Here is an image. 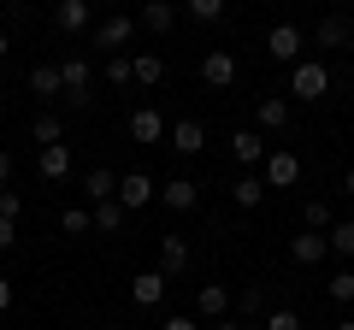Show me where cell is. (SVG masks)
Instances as JSON below:
<instances>
[{
	"label": "cell",
	"mask_w": 354,
	"mask_h": 330,
	"mask_svg": "<svg viewBox=\"0 0 354 330\" xmlns=\"http://www.w3.org/2000/svg\"><path fill=\"white\" fill-rule=\"evenodd\" d=\"M290 95H295V101H325V95H330V71L319 59H295L290 65Z\"/></svg>",
	"instance_id": "cell-2"
},
{
	"label": "cell",
	"mask_w": 354,
	"mask_h": 330,
	"mask_svg": "<svg viewBox=\"0 0 354 330\" xmlns=\"http://www.w3.org/2000/svg\"><path fill=\"white\" fill-rule=\"evenodd\" d=\"M95 230H124V206H118V195L95 206Z\"/></svg>",
	"instance_id": "cell-29"
},
{
	"label": "cell",
	"mask_w": 354,
	"mask_h": 330,
	"mask_svg": "<svg viewBox=\"0 0 354 330\" xmlns=\"http://www.w3.org/2000/svg\"><path fill=\"white\" fill-rule=\"evenodd\" d=\"M225 307H230V289H225V283H201V289H195V313H201L207 324L225 318Z\"/></svg>",
	"instance_id": "cell-18"
},
{
	"label": "cell",
	"mask_w": 354,
	"mask_h": 330,
	"mask_svg": "<svg viewBox=\"0 0 354 330\" xmlns=\"http://www.w3.org/2000/svg\"><path fill=\"white\" fill-rule=\"evenodd\" d=\"M36 171H41V183H59L65 171H71V148H65V142L41 148V153H36Z\"/></svg>",
	"instance_id": "cell-17"
},
{
	"label": "cell",
	"mask_w": 354,
	"mask_h": 330,
	"mask_svg": "<svg viewBox=\"0 0 354 330\" xmlns=\"http://www.w3.org/2000/svg\"><path fill=\"white\" fill-rule=\"evenodd\" d=\"M30 136H36V148H53V142H59L65 130H59V118H53V113H36V124H30Z\"/></svg>",
	"instance_id": "cell-27"
},
{
	"label": "cell",
	"mask_w": 354,
	"mask_h": 330,
	"mask_svg": "<svg viewBox=\"0 0 354 330\" xmlns=\"http://www.w3.org/2000/svg\"><path fill=\"white\" fill-rule=\"evenodd\" d=\"M348 41H354V18H348V12H319L313 48H348Z\"/></svg>",
	"instance_id": "cell-3"
},
{
	"label": "cell",
	"mask_w": 354,
	"mask_h": 330,
	"mask_svg": "<svg viewBox=\"0 0 354 330\" xmlns=\"http://www.w3.org/2000/svg\"><path fill=\"white\" fill-rule=\"evenodd\" d=\"M0 313H12V278H0Z\"/></svg>",
	"instance_id": "cell-39"
},
{
	"label": "cell",
	"mask_w": 354,
	"mask_h": 330,
	"mask_svg": "<svg viewBox=\"0 0 354 330\" xmlns=\"http://www.w3.org/2000/svg\"><path fill=\"white\" fill-rule=\"evenodd\" d=\"M236 307H242L248 318H254V313H266V289H260V283H248V289L236 295Z\"/></svg>",
	"instance_id": "cell-32"
},
{
	"label": "cell",
	"mask_w": 354,
	"mask_h": 330,
	"mask_svg": "<svg viewBox=\"0 0 354 330\" xmlns=\"http://www.w3.org/2000/svg\"><path fill=\"white\" fill-rule=\"evenodd\" d=\"M6 53H12V41H6V36H0V65H6Z\"/></svg>",
	"instance_id": "cell-42"
},
{
	"label": "cell",
	"mask_w": 354,
	"mask_h": 330,
	"mask_svg": "<svg viewBox=\"0 0 354 330\" xmlns=\"http://www.w3.org/2000/svg\"><path fill=\"white\" fill-rule=\"evenodd\" d=\"M266 330H301V313H290V307H278V313L266 318Z\"/></svg>",
	"instance_id": "cell-35"
},
{
	"label": "cell",
	"mask_w": 354,
	"mask_h": 330,
	"mask_svg": "<svg viewBox=\"0 0 354 330\" xmlns=\"http://www.w3.org/2000/svg\"><path fill=\"white\" fill-rule=\"evenodd\" d=\"M148 201H160V183H153L148 171L118 177V206H124V213H136V206H148Z\"/></svg>",
	"instance_id": "cell-5"
},
{
	"label": "cell",
	"mask_w": 354,
	"mask_h": 330,
	"mask_svg": "<svg viewBox=\"0 0 354 330\" xmlns=\"http://www.w3.org/2000/svg\"><path fill=\"white\" fill-rule=\"evenodd\" d=\"M183 266H189V242H183V236H160V271L177 278Z\"/></svg>",
	"instance_id": "cell-22"
},
{
	"label": "cell",
	"mask_w": 354,
	"mask_h": 330,
	"mask_svg": "<svg viewBox=\"0 0 354 330\" xmlns=\"http://www.w3.org/2000/svg\"><path fill=\"white\" fill-rule=\"evenodd\" d=\"M165 142H171L177 153H201V148H207V130L195 124V118H177V124L165 130Z\"/></svg>",
	"instance_id": "cell-16"
},
{
	"label": "cell",
	"mask_w": 354,
	"mask_h": 330,
	"mask_svg": "<svg viewBox=\"0 0 354 330\" xmlns=\"http://www.w3.org/2000/svg\"><path fill=\"white\" fill-rule=\"evenodd\" d=\"M6 183H12V153L0 148V189H6Z\"/></svg>",
	"instance_id": "cell-38"
},
{
	"label": "cell",
	"mask_w": 354,
	"mask_h": 330,
	"mask_svg": "<svg viewBox=\"0 0 354 330\" xmlns=\"http://www.w3.org/2000/svg\"><path fill=\"white\" fill-rule=\"evenodd\" d=\"M207 330H248V324H236V318H213Z\"/></svg>",
	"instance_id": "cell-40"
},
{
	"label": "cell",
	"mask_w": 354,
	"mask_h": 330,
	"mask_svg": "<svg viewBox=\"0 0 354 330\" xmlns=\"http://www.w3.org/2000/svg\"><path fill=\"white\" fill-rule=\"evenodd\" d=\"M342 195H348V201H354V165H348V177H342Z\"/></svg>",
	"instance_id": "cell-41"
},
{
	"label": "cell",
	"mask_w": 354,
	"mask_h": 330,
	"mask_svg": "<svg viewBox=\"0 0 354 330\" xmlns=\"http://www.w3.org/2000/svg\"><path fill=\"white\" fill-rule=\"evenodd\" d=\"M301 218H307V230H330V224H337L325 201H307V206H301Z\"/></svg>",
	"instance_id": "cell-31"
},
{
	"label": "cell",
	"mask_w": 354,
	"mask_h": 330,
	"mask_svg": "<svg viewBox=\"0 0 354 330\" xmlns=\"http://www.w3.org/2000/svg\"><path fill=\"white\" fill-rule=\"evenodd\" d=\"M106 83H130V53H113L106 59Z\"/></svg>",
	"instance_id": "cell-34"
},
{
	"label": "cell",
	"mask_w": 354,
	"mask_h": 330,
	"mask_svg": "<svg viewBox=\"0 0 354 330\" xmlns=\"http://www.w3.org/2000/svg\"><path fill=\"white\" fill-rule=\"evenodd\" d=\"M18 213H24V195H18V189H0V218H12V224H18Z\"/></svg>",
	"instance_id": "cell-33"
},
{
	"label": "cell",
	"mask_w": 354,
	"mask_h": 330,
	"mask_svg": "<svg viewBox=\"0 0 354 330\" xmlns=\"http://www.w3.org/2000/svg\"><path fill=\"white\" fill-rule=\"evenodd\" d=\"M301 30H295V24H272V36H266V53H272V59H278V65H295V59H301Z\"/></svg>",
	"instance_id": "cell-8"
},
{
	"label": "cell",
	"mask_w": 354,
	"mask_h": 330,
	"mask_svg": "<svg viewBox=\"0 0 354 330\" xmlns=\"http://www.w3.org/2000/svg\"><path fill=\"white\" fill-rule=\"evenodd\" d=\"M88 83H95V71H88V59H77V53H71V59H59V101L65 106H71V113H88V106H95V95H88Z\"/></svg>",
	"instance_id": "cell-1"
},
{
	"label": "cell",
	"mask_w": 354,
	"mask_h": 330,
	"mask_svg": "<svg viewBox=\"0 0 354 330\" xmlns=\"http://www.w3.org/2000/svg\"><path fill=\"white\" fill-rule=\"evenodd\" d=\"M59 230H65V236H88V230H95V206H65Z\"/></svg>",
	"instance_id": "cell-25"
},
{
	"label": "cell",
	"mask_w": 354,
	"mask_h": 330,
	"mask_svg": "<svg viewBox=\"0 0 354 330\" xmlns=\"http://www.w3.org/2000/svg\"><path fill=\"white\" fill-rule=\"evenodd\" d=\"M130 83L160 89V83H165V59H160V53H136V59H130Z\"/></svg>",
	"instance_id": "cell-19"
},
{
	"label": "cell",
	"mask_w": 354,
	"mask_h": 330,
	"mask_svg": "<svg viewBox=\"0 0 354 330\" xmlns=\"http://www.w3.org/2000/svg\"><path fill=\"white\" fill-rule=\"evenodd\" d=\"M183 6H189V18H195V24H218L230 0H183Z\"/></svg>",
	"instance_id": "cell-28"
},
{
	"label": "cell",
	"mask_w": 354,
	"mask_h": 330,
	"mask_svg": "<svg viewBox=\"0 0 354 330\" xmlns=\"http://www.w3.org/2000/svg\"><path fill=\"white\" fill-rule=\"evenodd\" d=\"M160 330H201V318H183V313H177V318H165Z\"/></svg>",
	"instance_id": "cell-37"
},
{
	"label": "cell",
	"mask_w": 354,
	"mask_h": 330,
	"mask_svg": "<svg viewBox=\"0 0 354 330\" xmlns=\"http://www.w3.org/2000/svg\"><path fill=\"white\" fill-rule=\"evenodd\" d=\"M325 254H330L325 230H301V236H290V260H295V266H319Z\"/></svg>",
	"instance_id": "cell-11"
},
{
	"label": "cell",
	"mask_w": 354,
	"mask_h": 330,
	"mask_svg": "<svg viewBox=\"0 0 354 330\" xmlns=\"http://www.w3.org/2000/svg\"><path fill=\"white\" fill-rule=\"evenodd\" d=\"M230 201H236L242 213H254V206L266 201V177H254V171H248V177H236V183H230Z\"/></svg>",
	"instance_id": "cell-24"
},
{
	"label": "cell",
	"mask_w": 354,
	"mask_h": 330,
	"mask_svg": "<svg viewBox=\"0 0 354 330\" xmlns=\"http://www.w3.org/2000/svg\"><path fill=\"white\" fill-rule=\"evenodd\" d=\"M236 71H242V65H236V53H230V48H213L201 59V83H207V89H230Z\"/></svg>",
	"instance_id": "cell-4"
},
{
	"label": "cell",
	"mask_w": 354,
	"mask_h": 330,
	"mask_svg": "<svg viewBox=\"0 0 354 330\" xmlns=\"http://www.w3.org/2000/svg\"><path fill=\"white\" fill-rule=\"evenodd\" d=\"M171 24H177V6H171V0H148V6H142V30H148V36H165Z\"/></svg>",
	"instance_id": "cell-23"
},
{
	"label": "cell",
	"mask_w": 354,
	"mask_h": 330,
	"mask_svg": "<svg viewBox=\"0 0 354 330\" xmlns=\"http://www.w3.org/2000/svg\"><path fill=\"white\" fill-rule=\"evenodd\" d=\"M325 236H330V254H342V260H354V218H337V224H330Z\"/></svg>",
	"instance_id": "cell-26"
},
{
	"label": "cell",
	"mask_w": 354,
	"mask_h": 330,
	"mask_svg": "<svg viewBox=\"0 0 354 330\" xmlns=\"http://www.w3.org/2000/svg\"><path fill=\"white\" fill-rule=\"evenodd\" d=\"M88 36H95V48H101V53H124V41L136 36V24H130L124 12H113L106 24H95V30H88Z\"/></svg>",
	"instance_id": "cell-7"
},
{
	"label": "cell",
	"mask_w": 354,
	"mask_h": 330,
	"mask_svg": "<svg viewBox=\"0 0 354 330\" xmlns=\"http://www.w3.org/2000/svg\"><path fill=\"white\" fill-rule=\"evenodd\" d=\"M337 330H354V318H342V324H337Z\"/></svg>",
	"instance_id": "cell-43"
},
{
	"label": "cell",
	"mask_w": 354,
	"mask_h": 330,
	"mask_svg": "<svg viewBox=\"0 0 354 330\" xmlns=\"http://www.w3.org/2000/svg\"><path fill=\"white\" fill-rule=\"evenodd\" d=\"M12 242H18V224H12V218H0V254H6Z\"/></svg>",
	"instance_id": "cell-36"
},
{
	"label": "cell",
	"mask_w": 354,
	"mask_h": 330,
	"mask_svg": "<svg viewBox=\"0 0 354 330\" xmlns=\"http://www.w3.org/2000/svg\"><path fill=\"white\" fill-rule=\"evenodd\" d=\"M165 283H171V278H165L160 266H153V271H136V278H130V301H136V307H160V301H165Z\"/></svg>",
	"instance_id": "cell-12"
},
{
	"label": "cell",
	"mask_w": 354,
	"mask_h": 330,
	"mask_svg": "<svg viewBox=\"0 0 354 330\" xmlns=\"http://www.w3.org/2000/svg\"><path fill=\"white\" fill-rule=\"evenodd\" d=\"M30 89H36L41 95V101H59V65H53V59H41V65H30Z\"/></svg>",
	"instance_id": "cell-21"
},
{
	"label": "cell",
	"mask_w": 354,
	"mask_h": 330,
	"mask_svg": "<svg viewBox=\"0 0 354 330\" xmlns=\"http://www.w3.org/2000/svg\"><path fill=\"white\" fill-rule=\"evenodd\" d=\"M53 24H59L65 36H83V30L95 24V0H53Z\"/></svg>",
	"instance_id": "cell-6"
},
{
	"label": "cell",
	"mask_w": 354,
	"mask_h": 330,
	"mask_svg": "<svg viewBox=\"0 0 354 330\" xmlns=\"http://www.w3.org/2000/svg\"><path fill=\"white\" fill-rule=\"evenodd\" d=\"M124 130H130V142H165V118L153 113V106H136Z\"/></svg>",
	"instance_id": "cell-15"
},
{
	"label": "cell",
	"mask_w": 354,
	"mask_h": 330,
	"mask_svg": "<svg viewBox=\"0 0 354 330\" xmlns=\"http://www.w3.org/2000/svg\"><path fill=\"white\" fill-rule=\"evenodd\" d=\"M348 18H354V0H348Z\"/></svg>",
	"instance_id": "cell-47"
},
{
	"label": "cell",
	"mask_w": 354,
	"mask_h": 330,
	"mask_svg": "<svg viewBox=\"0 0 354 330\" xmlns=\"http://www.w3.org/2000/svg\"><path fill=\"white\" fill-rule=\"evenodd\" d=\"M195 201H201V183H195V177H171V183H160V206H171V213H189Z\"/></svg>",
	"instance_id": "cell-13"
},
{
	"label": "cell",
	"mask_w": 354,
	"mask_h": 330,
	"mask_svg": "<svg viewBox=\"0 0 354 330\" xmlns=\"http://www.w3.org/2000/svg\"><path fill=\"white\" fill-rule=\"evenodd\" d=\"M95 6H118V0H95Z\"/></svg>",
	"instance_id": "cell-44"
},
{
	"label": "cell",
	"mask_w": 354,
	"mask_h": 330,
	"mask_svg": "<svg viewBox=\"0 0 354 330\" xmlns=\"http://www.w3.org/2000/svg\"><path fill=\"white\" fill-rule=\"evenodd\" d=\"M295 177H301V159H295L290 148H272V153H266V189H290Z\"/></svg>",
	"instance_id": "cell-9"
},
{
	"label": "cell",
	"mask_w": 354,
	"mask_h": 330,
	"mask_svg": "<svg viewBox=\"0 0 354 330\" xmlns=\"http://www.w3.org/2000/svg\"><path fill=\"white\" fill-rule=\"evenodd\" d=\"M113 195H118V177L106 171V165H95V171L83 177V201H88V206H101V201H113Z\"/></svg>",
	"instance_id": "cell-20"
},
{
	"label": "cell",
	"mask_w": 354,
	"mask_h": 330,
	"mask_svg": "<svg viewBox=\"0 0 354 330\" xmlns=\"http://www.w3.org/2000/svg\"><path fill=\"white\" fill-rule=\"evenodd\" d=\"M266 153H272V148H266L260 130H236V136H230V159H236V165H266Z\"/></svg>",
	"instance_id": "cell-14"
},
{
	"label": "cell",
	"mask_w": 354,
	"mask_h": 330,
	"mask_svg": "<svg viewBox=\"0 0 354 330\" xmlns=\"http://www.w3.org/2000/svg\"><path fill=\"white\" fill-rule=\"evenodd\" d=\"M106 330H124V324H106Z\"/></svg>",
	"instance_id": "cell-46"
},
{
	"label": "cell",
	"mask_w": 354,
	"mask_h": 330,
	"mask_svg": "<svg viewBox=\"0 0 354 330\" xmlns=\"http://www.w3.org/2000/svg\"><path fill=\"white\" fill-rule=\"evenodd\" d=\"M254 130H260V136H278V130H290V101H283V95H266V101L254 106Z\"/></svg>",
	"instance_id": "cell-10"
},
{
	"label": "cell",
	"mask_w": 354,
	"mask_h": 330,
	"mask_svg": "<svg viewBox=\"0 0 354 330\" xmlns=\"http://www.w3.org/2000/svg\"><path fill=\"white\" fill-rule=\"evenodd\" d=\"M325 289H330V301H342V307H348V301H354V271H348V266H342V271H337V278H330V283H325Z\"/></svg>",
	"instance_id": "cell-30"
},
{
	"label": "cell",
	"mask_w": 354,
	"mask_h": 330,
	"mask_svg": "<svg viewBox=\"0 0 354 330\" xmlns=\"http://www.w3.org/2000/svg\"><path fill=\"white\" fill-rule=\"evenodd\" d=\"M0 106H6V89H0Z\"/></svg>",
	"instance_id": "cell-45"
}]
</instances>
